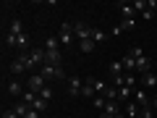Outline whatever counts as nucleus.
I'll use <instances>...</instances> for the list:
<instances>
[{"label":"nucleus","instance_id":"17","mask_svg":"<svg viewBox=\"0 0 157 118\" xmlns=\"http://www.w3.org/2000/svg\"><path fill=\"white\" fill-rule=\"evenodd\" d=\"M107 39V32H102V29H92V42L94 45H100V42H105Z\"/></svg>","mask_w":157,"mask_h":118},{"label":"nucleus","instance_id":"11","mask_svg":"<svg viewBox=\"0 0 157 118\" xmlns=\"http://www.w3.org/2000/svg\"><path fill=\"white\" fill-rule=\"evenodd\" d=\"M123 110H126V118H141V108L136 105L134 100H131V102H126V105H123Z\"/></svg>","mask_w":157,"mask_h":118},{"label":"nucleus","instance_id":"6","mask_svg":"<svg viewBox=\"0 0 157 118\" xmlns=\"http://www.w3.org/2000/svg\"><path fill=\"white\" fill-rule=\"evenodd\" d=\"M73 34H76L78 42H84V39H92V26H86L84 21H76V24H73Z\"/></svg>","mask_w":157,"mask_h":118},{"label":"nucleus","instance_id":"5","mask_svg":"<svg viewBox=\"0 0 157 118\" xmlns=\"http://www.w3.org/2000/svg\"><path fill=\"white\" fill-rule=\"evenodd\" d=\"M81 92H84V79L68 76V95L71 97H81Z\"/></svg>","mask_w":157,"mask_h":118},{"label":"nucleus","instance_id":"21","mask_svg":"<svg viewBox=\"0 0 157 118\" xmlns=\"http://www.w3.org/2000/svg\"><path fill=\"white\" fill-rule=\"evenodd\" d=\"M94 42H92V39H84V42H78V50H81V53H92V50H94Z\"/></svg>","mask_w":157,"mask_h":118},{"label":"nucleus","instance_id":"10","mask_svg":"<svg viewBox=\"0 0 157 118\" xmlns=\"http://www.w3.org/2000/svg\"><path fill=\"white\" fill-rule=\"evenodd\" d=\"M134 26H136L134 18H123V21L118 24L115 29H110V34H123V32H128V29H134Z\"/></svg>","mask_w":157,"mask_h":118},{"label":"nucleus","instance_id":"20","mask_svg":"<svg viewBox=\"0 0 157 118\" xmlns=\"http://www.w3.org/2000/svg\"><path fill=\"white\" fill-rule=\"evenodd\" d=\"M24 71H26V66H24V63L16 58V61L11 63V73H13V76H18V73H24Z\"/></svg>","mask_w":157,"mask_h":118},{"label":"nucleus","instance_id":"4","mask_svg":"<svg viewBox=\"0 0 157 118\" xmlns=\"http://www.w3.org/2000/svg\"><path fill=\"white\" fill-rule=\"evenodd\" d=\"M73 37H76V34H73V24H63L60 26V32H58V39H60V45H66V47H71V42H73Z\"/></svg>","mask_w":157,"mask_h":118},{"label":"nucleus","instance_id":"15","mask_svg":"<svg viewBox=\"0 0 157 118\" xmlns=\"http://www.w3.org/2000/svg\"><path fill=\"white\" fill-rule=\"evenodd\" d=\"M8 34H13V37H21V34H24V21H21V18H13V21H11Z\"/></svg>","mask_w":157,"mask_h":118},{"label":"nucleus","instance_id":"3","mask_svg":"<svg viewBox=\"0 0 157 118\" xmlns=\"http://www.w3.org/2000/svg\"><path fill=\"white\" fill-rule=\"evenodd\" d=\"M47 87V81H45V76H42V73H32V76L26 79V89H32V92H42Z\"/></svg>","mask_w":157,"mask_h":118},{"label":"nucleus","instance_id":"14","mask_svg":"<svg viewBox=\"0 0 157 118\" xmlns=\"http://www.w3.org/2000/svg\"><path fill=\"white\" fill-rule=\"evenodd\" d=\"M149 68H152V63H149V58L147 55H141V58H136V71L144 76V73H149Z\"/></svg>","mask_w":157,"mask_h":118},{"label":"nucleus","instance_id":"18","mask_svg":"<svg viewBox=\"0 0 157 118\" xmlns=\"http://www.w3.org/2000/svg\"><path fill=\"white\" fill-rule=\"evenodd\" d=\"M141 87H157V76L155 73H144L141 76Z\"/></svg>","mask_w":157,"mask_h":118},{"label":"nucleus","instance_id":"22","mask_svg":"<svg viewBox=\"0 0 157 118\" xmlns=\"http://www.w3.org/2000/svg\"><path fill=\"white\" fill-rule=\"evenodd\" d=\"M32 108H34V110H37V113H42V110H45V108H47V100H42V97L37 95V100L32 102Z\"/></svg>","mask_w":157,"mask_h":118},{"label":"nucleus","instance_id":"16","mask_svg":"<svg viewBox=\"0 0 157 118\" xmlns=\"http://www.w3.org/2000/svg\"><path fill=\"white\" fill-rule=\"evenodd\" d=\"M121 63H123V71H136V58L131 55V53H126V55L121 58Z\"/></svg>","mask_w":157,"mask_h":118},{"label":"nucleus","instance_id":"19","mask_svg":"<svg viewBox=\"0 0 157 118\" xmlns=\"http://www.w3.org/2000/svg\"><path fill=\"white\" fill-rule=\"evenodd\" d=\"M81 97H86V100H94V97H97V92L92 89V84L86 81V79H84V92H81Z\"/></svg>","mask_w":157,"mask_h":118},{"label":"nucleus","instance_id":"13","mask_svg":"<svg viewBox=\"0 0 157 118\" xmlns=\"http://www.w3.org/2000/svg\"><path fill=\"white\" fill-rule=\"evenodd\" d=\"M45 53H47V63H50V66H58V68L63 66V55H60V50H45Z\"/></svg>","mask_w":157,"mask_h":118},{"label":"nucleus","instance_id":"27","mask_svg":"<svg viewBox=\"0 0 157 118\" xmlns=\"http://www.w3.org/2000/svg\"><path fill=\"white\" fill-rule=\"evenodd\" d=\"M24 118H39V113H37V110H34V108H32V110H29V113H26V116H24Z\"/></svg>","mask_w":157,"mask_h":118},{"label":"nucleus","instance_id":"8","mask_svg":"<svg viewBox=\"0 0 157 118\" xmlns=\"http://www.w3.org/2000/svg\"><path fill=\"white\" fill-rule=\"evenodd\" d=\"M134 87H118V102H123V105H126V102H131V100H134Z\"/></svg>","mask_w":157,"mask_h":118},{"label":"nucleus","instance_id":"26","mask_svg":"<svg viewBox=\"0 0 157 118\" xmlns=\"http://www.w3.org/2000/svg\"><path fill=\"white\" fill-rule=\"evenodd\" d=\"M39 97H42V100H50V97H52V89H50V87H45V89L39 92Z\"/></svg>","mask_w":157,"mask_h":118},{"label":"nucleus","instance_id":"25","mask_svg":"<svg viewBox=\"0 0 157 118\" xmlns=\"http://www.w3.org/2000/svg\"><path fill=\"white\" fill-rule=\"evenodd\" d=\"M3 118H21V116H18L13 108H8V110H3Z\"/></svg>","mask_w":157,"mask_h":118},{"label":"nucleus","instance_id":"29","mask_svg":"<svg viewBox=\"0 0 157 118\" xmlns=\"http://www.w3.org/2000/svg\"><path fill=\"white\" fill-rule=\"evenodd\" d=\"M152 110H155V116H157V97L152 100Z\"/></svg>","mask_w":157,"mask_h":118},{"label":"nucleus","instance_id":"2","mask_svg":"<svg viewBox=\"0 0 157 118\" xmlns=\"http://www.w3.org/2000/svg\"><path fill=\"white\" fill-rule=\"evenodd\" d=\"M37 73H42V76H45V81H50V79H66V71H63V66L58 68V66H50V63H45V66L39 68Z\"/></svg>","mask_w":157,"mask_h":118},{"label":"nucleus","instance_id":"28","mask_svg":"<svg viewBox=\"0 0 157 118\" xmlns=\"http://www.w3.org/2000/svg\"><path fill=\"white\" fill-rule=\"evenodd\" d=\"M100 118H118V116H113V113H105V110H102V116Z\"/></svg>","mask_w":157,"mask_h":118},{"label":"nucleus","instance_id":"24","mask_svg":"<svg viewBox=\"0 0 157 118\" xmlns=\"http://www.w3.org/2000/svg\"><path fill=\"white\" fill-rule=\"evenodd\" d=\"M92 105H94L97 110H105V105H107V100H105V97H102V95H97L94 100H92Z\"/></svg>","mask_w":157,"mask_h":118},{"label":"nucleus","instance_id":"7","mask_svg":"<svg viewBox=\"0 0 157 118\" xmlns=\"http://www.w3.org/2000/svg\"><path fill=\"white\" fill-rule=\"evenodd\" d=\"M134 102L141 108V110H144V108H152V100H149V95H147L144 89H136L134 92Z\"/></svg>","mask_w":157,"mask_h":118},{"label":"nucleus","instance_id":"23","mask_svg":"<svg viewBox=\"0 0 157 118\" xmlns=\"http://www.w3.org/2000/svg\"><path fill=\"white\" fill-rule=\"evenodd\" d=\"M110 73H113V76H121V73H123V63H121V61L110 63Z\"/></svg>","mask_w":157,"mask_h":118},{"label":"nucleus","instance_id":"12","mask_svg":"<svg viewBox=\"0 0 157 118\" xmlns=\"http://www.w3.org/2000/svg\"><path fill=\"white\" fill-rule=\"evenodd\" d=\"M118 8H121L123 18H134V21H136V8H134V3H118Z\"/></svg>","mask_w":157,"mask_h":118},{"label":"nucleus","instance_id":"1","mask_svg":"<svg viewBox=\"0 0 157 118\" xmlns=\"http://www.w3.org/2000/svg\"><path fill=\"white\" fill-rule=\"evenodd\" d=\"M18 61L26 66V71H34V73H37L39 68L47 63V53L39 50V47H32L29 53H21V55H18Z\"/></svg>","mask_w":157,"mask_h":118},{"label":"nucleus","instance_id":"9","mask_svg":"<svg viewBox=\"0 0 157 118\" xmlns=\"http://www.w3.org/2000/svg\"><path fill=\"white\" fill-rule=\"evenodd\" d=\"M6 92L11 97H18V95H24V84H21V81H16V79H11V81L6 84Z\"/></svg>","mask_w":157,"mask_h":118}]
</instances>
